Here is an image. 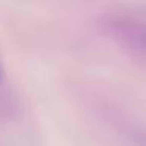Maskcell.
<instances>
[{"mask_svg": "<svg viewBox=\"0 0 146 146\" xmlns=\"http://www.w3.org/2000/svg\"><path fill=\"white\" fill-rule=\"evenodd\" d=\"M108 35L138 57L146 58V10H124L105 19Z\"/></svg>", "mask_w": 146, "mask_h": 146, "instance_id": "6da1fadb", "label": "cell"}, {"mask_svg": "<svg viewBox=\"0 0 146 146\" xmlns=\"http://www.w3.org/2000/svg\"><path fill=\"white\" fill-rule=\"evenodd\" d=\"M0 77H2V69H0Z\"/></svg>", "mask_w": 146, "mask_h": 146, "instance_id": "7a4b0ae2", "label": "cell"}]
</instances>
